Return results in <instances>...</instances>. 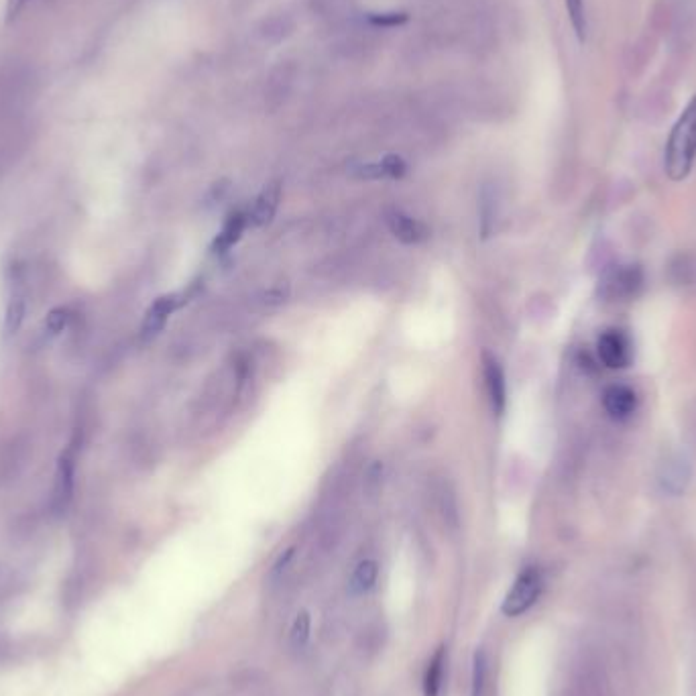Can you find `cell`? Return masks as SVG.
I'll use <instances>...</instances> for the list:
<instances>
[{"mask_svg":"<svg viewBox=\"0 0 696 696\" xmlns=\"http://www.w3.org/2000/svg\"><path fill=\"white\" fill-rule=\"evenodd\" d=\"M696 161V96L688 100L674 123L664 151V167L672 182H682L690 176Z\"/></svg>","mask_w":696,"mask_h":696,"instance_id":"obj_1","label":"cell"},{"mask_svg":"<svg viewBox=\"0 0 696 696\" xmlns=\"http://www.w3.org/2000/svg\"><path fill=\"white\" fill-rule=\"evenodd\" d=\"M377 25H397V23H401V21H405V15H381V17H377V19H373Z\"/></svg>","mask_w":696,"mask_h":696,"instance_id":"obj_20","label":"cell"},{"mask_svg":"<svg viewBox=\"0 0 696 696\" xmlns=\"http://www.w3.org/2000/svg\"><path fill=\"white\" fill-rule=\"evenodd\" d=\"M355 173L363 180H381V178H401L405 173V161L397 155H387L381 161L365 163L355 169Z\"/></svg>","mask_w":696,"mask_h":696,"instance_id":"obj_11","label":"cell"},{"mask_svg":"<svg viewBox=\"0 0 696 696\" xmlns=\"http://www.w3.org/2000/svg\"><path fill=\"white\" fill-rule=\"evenodd\" d=\"M29 306V283L27 273L21 263H13L7 271V302H5V318L3 332L5 336H15L27 316Z\"/></svg>","mask_w":696,"mask_h":696,"instance_id":"obj_2","label":"cell"},{"mask_svg":"<svg viewBox=\"0 0 696 696\" xmlns=\"http://www.w3.org/2000/svg\"><path fill=\"white\" fill-rule=\"evenodd\" d=\"M377 574H379V566L375 560H363L353 576H351V585H348V589H351L353 595H365L373 589L375 585V580H377Z\"/></svg>","mask_w":696,"mask_h":696,"instance_id":"obj_14","label":"cell"},{"mask_svg":"<svg viewBox=\"0 0 696 696\" xmlns=\"http://www.w3.org/2000/svg\"><path fill=\"white\" fill-rule=\"evenodd\" d=\"M29 3L31 0H7V23H13Z\"/></svg>","mask_w":696,"mask_h":696,"instance_id":"obj_19","label":"cell"},{"mask_svg":"<svg viewBox=\"0 0 696 696\" xmlns=\"http://www.w3.org/2000/svg\"><path fill=\"white\" fill-rule=\"evenodd\" d=\"M76 444H70V448L57 458V467L53 475V489H51V511L53 515H64L72 501H74V489H76Z\"/></svg>","mask_w":696,"mask_h":696,"instance_id":"obj_3","label":"cell"},{"mask_svg":"<svg viewBox=\"0 0 696 696\" xmlns=\"http://www.w3.org/2000/svg\"><path fill=\"white\" fill-rule=\"evenodd\" d=\"M279 198H281V188L279 184H269L255 200L253 204V210H251V222L261 226V224H267L271 222V218L275 216L277 212V206H279Z\"/></svg>","mask_w":696,"mask_h":696,"instance_id":"obj_12","label":"cell"},{"mask_svg":"<svg viewBox=\"0 0 696 696\" xmlns=\"http://www.w3.org/2000/svg\"><path fill=\"white\" fill-rule=\"evenodd\" d=\"M308 637H310V615L306 611H302V613H298L294 627H292V642H294V646L302 648L308 642Z\"/></svg>","mask_w":696,"mask_h":696,"instance_id":"obj_18","label":"cell"},{"mask_svg":"<svg viewBox=\"0 0 696 696\" xmlns=\"http://www.w3.org/2000/svg\"><path fill=\"white\" fill-rule=\"evenodd\" d=\"M245 226H247V218H245V214H241V212L230 214V216H228V220L224 222L222 230L218 232L216 241H214V251H216V253H224V251H228L232 245H235V243L241 239Z\"/></svg>","mask_w":696,"mask_h":696,"instance_id":"obj_13","label":"cell"},{"mask_svg":"<svg viewBox=\"0 0 696 696\" xmlns=\"http://www.w3.org/2000/svg\"><path fill=\"white\" fill-rule=\"evenodd\" d=\"M597 353L607 369H625L631 363V342L621 330H605L599 336Z\"/></svg>","mask_w":696,"mask_h":696,"instance_id":"obj_5","label":"cell"},{"mask_svg":"<svg viewBox=\"0 0 696 696\" xmlns=\"http://www.w3.org/2000/svg\"><path fill=\"white\" fill-rule=\"evenodd\" d=\"M603 408L615 422H627L637 410V395L629 385L613 383L603 393Z\"/></svg>","mask_w":696,"mask_h":696,"instance_id":"obj_7","label":"cell"},{"mask_svg":"<svg viewBox=\"0 0 696 696\" xmlns=\"http://www.w3.org/2000/svg\"><path fill=\"white\" fill-rule=\"evenodd\" d=\"M542 574L538 568H526L517 576L511 591L507 593L503 601V613L507 617H517L521 613H526L540 597L542 593Z\"/></svg>","mask_w":696,"mask_h":696,"instance_id":"obj_4","label":"cell"},{"mask_svg":"<svg viewBox=\"0 0 696 696\" xmlns=\"http://www.w3.org/2000/svg\"><path fill=\"white\" fill-rule=\"evenodd\" d=\"M566 11H568L570 25L574 29V35L578 37L580 43H585L587 41V33H589V19H587L585 0H566Z\"/></svg>","mask_w":696,"mask_h":696,"instance_id":"obj_15","label":"cell"},{"mask_svg":"<svg viewBox=\"0 0 696 696\" xmlns=\"http://www.w3.org/2000/svg\"><path fill=\"white\" fill-rule=\"evenodd\" d=\"M440 680H442V652H438L434 660L430 662V668L426 674V696H438Z\"/></svg>","mask_w":696,"mask_h":696,"instance_id":"obj_17","label":"cell"},{"mask_svg":"<svg viewBox=\"0 0 696 696\" xmlns=\"http://www.w3.org/2000/svg\"><path fill=\"white\" fill-rule=\"evenodd\" d=\"M180 306H182V300H180L178 294H169V296L157 298L151 304V308L147 310V314H145V320H143V326H141L143 338L157 336L163 330V326L167 324L169 316L176 312Z\"/></svg>","mask_w":696,"mask_h":696,"instance_id":"obj_8","label":"cell"},{"mask_svg":"<svg viewBox=\"0 0 696 696\" xmlns=\"http://www.w3.org/2000/svg\"><path fill=\"white\" fill-rule=\"evenodd\" d=\"M387 224L393 235L405 245H416L428 237V230L420 220L403 214L399 210H393L387 214Z\"/></svg>","mask_w":696,"mask_h":696,"instance_id":"obj_9","label":"cell"},{"mask_svg":"<svg viewBox=\"0 0 696 696\" xmlns=\"http://www.w3.org/2000/svg\"><path fill=\"white\" fill-rule=\"evenodd\" d=\"M72 318H74V312L70 308H64V306L53 308L45 318V332H49V336L62 334L72 324Z\"/></svg>","mask_w":696,"mask_h":696,"instance_id":"obj_16","label":"cell"},{"mask_svg":"<svg viewBox=\"0 0 696 696\" xmlns=\"http://www.w3.org/2000/svg\"><path fill=\"white\" fill-rule=\"evenodd\" d=\"M29 458V442L23 436H13L0 448V483H13L25 471Z\"/></svg>","mask_w":696,"mask_h":696,"instance_id":"obj_6","label":"cell"},{"mask_svg":"<svg viewBox=\"0 0 696 696\" xmlns=\"http://www.w3.org/2000/svg\"><path fill=\"white\" fill-rule=\"evenodd\" d=\"M485 381H487V391H489V399L495 414H501L505 410V401H507V385H505V375L501 365L485 355Z\"/></svg>","mask_w":696,"mask_h":696,"instance_id":"obj_10","label":"cell"}]
</instances>
